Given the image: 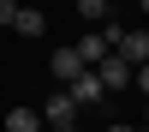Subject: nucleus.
Segmentation results:
<instances>
[{"mask_svg":"<svg viewBox=\"0 0 149 132\" xmlns=\"http://www.w3.org/2000/svg\"><path fill=\"white\" fill-rule=\"evenodd\" d=\"M66 96H72V102H78V114H84V108H102V102H107V90H102V84H95V72H84L78 84H66Z\"/></svg>","mask_w":149,"mask_h":132,"instance_id":"39448f33","label":"nucleus"},{"mask_svg":"<svg viewBox=\"0 0 149 132\" xmlns=\"http://www.w3.org/2000/svg\"><path fill=\"white\" fill-rule=\"evenodd\" d=\"M12 30H18V36H48V12H42V6H18Z\"/></svg>","mask_w":149,"mask_h":132,"instance_id":"0eeeda50","label":"nucleus"},{"mask_svg":"<svg viewBox=\"0 0 149 132\" xmlns=\"http://www.w3.org/2000/svg\"><path fill=\"white\" fill-rule=\"evenodd\" d=\"M113 54L125 60L131 72H137V66H149V30H125V24H119V36H113Z\"/></svg>","mask_w":149,"mask_h":132,"instance_id":"f257e3e1","label":"nucleus"},{"mask_svg":"<svg viewBox=\"0 0 149 132\" xmlns=\"http://www.w3.org/2000/svg\"><path fill=\"white\" fill-rule=\"evenodd\" d=\"M72 54H78L84 66H102V60L113 54V48H107V30H90V36H84V42H72Z\"/></svg>","mask_w":149,"mask_h":132,"instance_id":"423d86ee","label":"nucleus"},{"mask_svg":"<svg viewBox=\"0 0 149 132\" xmlns=\"http://www.w3.org/2000/svg\"><path fill=\"white\" fill-rule=\"evenodd\" d=\"M6 132H42V114L36 108H6Z\"/></svg>","mask_w":149,"mask_h":132,"instance_id":"6e6552de","label":"nucleus"},{"mask_svg":"<svg viewBox=\"0 0 149 132\" xmlns=\"http://www.w3.org/2000/svg\"><path fill=\"white\" fill-rule=\"evenodd\" d=\"M131 84H137V90L149 96V66H137V72H131Z\"/></svg>","mask_w":149,"mask_h":132,"instance_id":"9b49d317","label":"nucleus"},{"mask_svg":"<svg viewBox=\"0 0 149 132\" xmlns=\"http://www.w3.org/2000/svg\"><path fill=\"white\" fill-rule=\"evenodd\" d=\"M107 132H143V126H131V120H119V126H107Z\"/></svg>","mask_w":149,"mask_h":132,"instance_id":"f8f14e48","label":"nucleus"},{"mask_svg":"<svg viewBox=\"0 0 149 132\" xmlns=\"http://www.w3.org/2000/svg\"><path fill=\"white\" fill-rule=\"evenodd\" d=\"M36 114H42V126H48V132H60V126H78V102H72L66 90H54L42 108H36Z\"/></svg>","mask_w":149,"mask_h":132,"instance_id":"f03ea898","label":"nucleus"},{"mask_svg":"<svg viewBox=\"0 0 149 132\" xmlns=\"http://www.w3.org/2000/svg\"><path fill=\"white\" fill-rule=\"evenodd\" d=\"M60 132H72V126H60Z\"/></svg>","mask_w":149,"mask_h":132,"instance_id":"4468645a","label":"nucleus"},{"mask_svg":"<svg viewBox=\"0 0 149 132\" xmlns=\"http://www.w3.org/2000/svg\"><path fill=\"white\" fill-rule=\"evenodd\" d=\"M48 66H54V84H60V90H66V84H78L84 72H90L78 54H72V48H54V60H48Z\"/></svg>","mask_w":149,"mask_h":132,"instance_id":"7ed1b4c3","label":"nucleus"},{"mask_svg":"<svg viewBox=\"0 0 149 132\" xmlns=\"http://www.w3.org/2000/svg\"><path fill=\"white\" fill-rule=\"evenodd\" d=\"M143 18H149V0H143Z\"/></svg>","mask_w":149,"mask_h":132,"instance_id":"ddd939ff","label":"nucleus"},{"mask_svg":"<svg viewBox=\"0 0 149 132\" xmlns=\"http://www.w3.org/2000/svg\"><path fill=\"white\" fill-rule=\"evenodd\" d=\"M143 132H149V126H143Z\"/></svg>","mask_w":149,"mask_h":132,"instance_id":"2eb2a0df","label":"nucleus"},{"mask_svg":"<svg viewBox=\"0 0 149 132\" xmlns=\"http://www.w3.org/2000/svg\"><path fill=\"white\" fill-rule=\"evenodd\" d=\"M90 72H95V84H102V90H125V84H131V66H125L119 54H107L102 66H90Z\"/></svg>","mask_w":149,"mask_h":132,"instance_id":"20e7f679","label":"nucleus"},{"mask_svg":"<svg viewBox=\"0 0 149 132\" xmlns=\"http://www.w3.org/2000/svg\"><path fill=\"white\" fill-rule=\"evenodd\" d=\"M78 18H90V24H113V6H107V0H84Z\"/></svg>","mask_w":149,"mask_h":132,"instance_id":"1a4fd4ad","label":"nucleus"},{"mask_svg":"<svg viewBox=\"0 0 149 132\" xmlns=\"http://www.w3.org/2000/svg\"><path fill=\"white\" fill-rule=\"evenodd\" d=\"M18 18V0H0V24H12Z\"/></svg>","mask_w":149,"mask_h":132,"instance_id":"9d476101","label":"nucleus"}]
</instances>
